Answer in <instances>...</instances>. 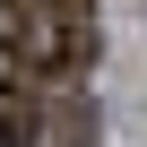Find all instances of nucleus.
<instances>
[{
    "instance_id": "f03ea898",
    "label": "nucleus",
    "mask_w": 147,
    "mask_h": 147,
    "mask_svg": "<svg viewBox=\"0 0 147 147\" xmlns=\"http://www.w3.org/2000/svg\"><path fill=\"white\" fill-rule=\"evenodd\" d=\"M35 130H43L35 78H0V147H35Z\"/></svg>"
},
{
    "instance_id": "f257e3e1",
    "label": "nucleus",
    "mask_w": 147,
    "mask_h": 147,
    "mask_svg": "<svg viewBox=\"0 0 147 147\" xmlns=\"http://www.w3.org/2000/svg\"><path fill=\"white\" fill-rule=\"evenodd\" d=\"M9 43L26 69H87L95 61V0H9Z\"/></svg>"
}]
</instances>
